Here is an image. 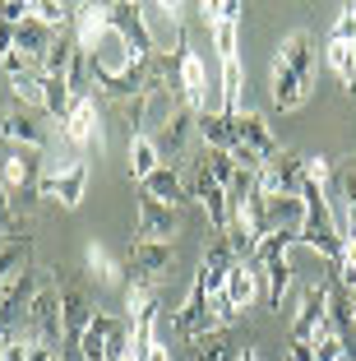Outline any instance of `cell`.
Returning a JSON list of instances; mask_svg holds the SVG:
<instances>
[{
  "label": "cell",
  "instance_id": "26",
  "mask_svg": "<svg viewBox=\"0 0 356 361\" xmlns=\"http://www.w3.org/2000/svg\"><path fill=\"white\" fill-rule=\"evenodd\" d=\"M162 167V153H157V139L148 135H130V180H139V185H144L148 176H153V171Z\"/></svg>",
  "mask_w": 356,
  "mask_h": 361
},
{
  "label": "cell",
  "instance_id": "21",
  "mask_svg": "<svg viewBox=\"0 0 356 361\" xmlns=\"http://www.w3.org/2000/svg\"><path fill=\"white\" fill-rule=\"evenodd\" d=\"M56 37H61V32L47 28L42 19H32V10H28V19H23L19 28H14V51H19L23 61L32 65V70H42V56L56 47Z\"/></svg>",
  "mask_w": 356,
  "mask_h": 361
},
{
  "label": "cell",
  "instance_id": "17",
  "mask_svg": "<svg viewBox=\"0 0 356 361\" xmlns=\"http://www.w3.org/2000/svg\"><path fill=\"white\" fill-rule=\"evenodd\" d=\"M324 319H329V278H319L314 287H305L301 310H296V319H292V338L296 343H310L314 334H319Z\"/></svg>",
  "mask_w": 356,
  "mask_h": 361
},
{
  "label": "cell",
  "instance_id": "8",
  "mask_svg": "<svg viewBox=\"0 0 356 361\" xmlns=\"http://www.w3.org/2000/svg\"><path fill=\"white\" fill-rule=\"evenodd\" d=\"M301 180H305V158L301 153H292V149H283L278 158H269L259 167V200L269 204V200H296L301 195Z\"/></svg>",
  "mask_w": 356,
  "mask_h": 361
},
{
  "label": "cell",
  "instance_id": "23",
  "mask_svg": "<svg viewBox=\"0 0 356 361\" xmlns=\"http://www.w3.org/2000/svg\"><path fill=\"white\" fill-rule=\"evenodd\" d=\"M222 297H227V306L236 310V315H245V310L254 306V297H259V269H254L250 259H236V264H231V274H227Z\"/></svg>",
  "mask_w": 356,
  "mask_h": 361
},
{
  "label": "cell",
  "instance_id": "4",
  "mask_svg": "<svg viewBox=\"0 0 356 361\" xmlns=\"http://www.w3.org/2000/svg\"><path fill=\"white\" fill-rule=\"evenodd\" d=\"M19 338H32V343H47V348H56V352H65V329H61V287L47 278L42 283V292L32 297V306H28V315H23V324L19 329Z\"/></svg>",
  "mask_w": 356,
  "mask_h": 361
},
{
  "label": "cell",
  "instance_id": "38",
  "mask_svg": "<svg viewBox=\"0 0 356 361\" xmlns=\"http://www.w3.org/2000/svg\"><path fill=\"white\" fill-rule=\"evenodd\" d=\"M0 361H23V338L19 334H0Z\"/></svg>",
  "mask_w": 356,
  "mask_h": 361
},
{
  "label": "cell",
  "instance_id": "36",
  "mask_svg": "<svg viewBox=\"0 0 356 361\" xmlns=\"http://www.w3.org/2000/svg\"><path fill=\"white\" fill-rule=\"evenodd\" d=\"M28 10L32 5H23V0H0V23H14V28H19V23L28 19Z\"/></svg>",
  "mask_w": 356,
  "mask_h": 361
},
{
  "label": "cell",
  "instance_id": "41",
  "mask_svg": "<svg viewBox=\"0 0 356 361\" xmlns=\"http://www.w3.org/2000/svg\"><path fill=\"white\" fill-rule=\"evenodd\" d=\"M111 361H139V357H135V352H130V348H121V352H116Z\"/></svg>",
  "mask_w": 356,
  "mask_h": 361
},
{
  "label": "cell",
  "instance_id": "25",
  "mask_svg": "<svg viewBox=\"0 0 356 361\" xmlns=\"http://www.w3.org/2000/svg\"><path fill=\"white\" fill-rule=\"evenodd\" d=\"M144 195H148V200H157V204H167V209L190 204V185H185V176H180L176 167H157L153 176L144 180Z\"/></svg>",
  "mask_w": 356,
  "mask_h": 361
},
{
  "label": "cell",
  "instance_id": "3",
  "mask_svg": "<svg viewBox=\"0 0 356 361\" xmlns=\"http://www.w3.org/2000/svg\"><path fill=\"white\" fill-rule=\"evenodd\" d=\"M88 190V162L84 158H65V162H47L42 180H37V200L47 204H61L65 213H74L84 204Z\"/></svg>",
  "mask_w": 356,
  "mask_h": 361
},
{
  "label": "cell",
  "instance_id": "10",
  "mask_svg": "<svg viewBox=\"0 0 356 361\" xmlns=\"http://www.w3.org/2000/svg\"><path fill=\"white\" fill-rule=\"evenodd\" d=\"M171 329H176V338H180V343H195V338H204V334L222 329L218 315H213V306H209V292H204V278H200V274L190 278V292H185V301L176 306V319H171Z\"/></svg>",
  "mask_w": 356,
  "mask_h": 361
},
{
  "label": "cell",
  "instance_id": "33",
  "mask_svg": "<svg viewBox=\"0 0 356 361\" xmlns=\"http://www.w3.org/2000/svg\"><path fill=\"white\" fill-rule=\"evenodd\" d=\"M329 278H333L343 292H356V236H343V255L329 269Z\"/></svg>",
  "mask_w": 356,
  "mask_h": 361
},
{
  "label": "cell",
  "instance_id": "45",
  "mask_svg": "<svg viewBox=\"0 0 356 361\" xmlns=\"http://www.w3.org/2000/svg\"><path fill=\"white\" fill-rule=\"evenodd\" d=\"M0 84H5V75H0Z\"/></svg>",
  "mask_w": 356,
  "mask_h": 361
},
{
  "label": "cell",
  "instance_id": "12",
  "mask_svg": "<svg viewBox=\"0 0 356 361\" xmlns=\"http://www.w3.org/2000/svg\"><path fill=\"white\" fill-rule=\"evenodd\" d=\"M111 10V32L125 42V51L135 56L139 65L153 61V37H148V23H144V5H135V0H121V5H106Z\"/></svg>",
  "mask_w": 356,
  "mask_h": 361
},
{
  "label": "cell",
  "instance_id": "6",
  "mask_svg": "<svg viewBox=\"0 0 356 361\" xmlns=\"http://www.w3.org/2000/svg\"><path fill=\"white\" fill-rule=\"evenodd\" d=\"M56 130H61V139H65V144H74V149H93L97 158L106 153L102 106H97V97H93V93H88V97H74L70 111H65V121H61Z\"/></svg>",
  "mask_w": 356,
  "mask_h": 361
},
{
  "label": "cell",
  "instance_id": "16",
  "mask_svg": "<svg viewBox=\"0 0 356 361\" xmlns=\"http://www.w3.org/2000/svg\"><path fill=\"white\" fill-rule=\"evenodd\" d=\"M111 37V10L106 5H74V47L97 56V47Z\"/></svg>",
  "mask_w": 356,
  "mask_h": 361
},
{
  "label": "cell",
  "instance_id": "22",
  "mask_svg": "<svg viewBox=\"0 0 356 361\" xmlns=\"http://www.w3.org/2000/svg\"><path fill=\"white\" fill-rule=\"evenodd\" d=\"M200 144L204 149H218V153H245L241 149V135H236V116H222V111H200Z\"/></svg>",
  "mask_w": 356,
  "mask_h": 361
},
{
  "label": "cell",
  "instance_id": "40",
  "mask_svg": "<svg viewBox=\"0 0 356 361\" xmlns=\"http://www.w3.org/2000/svg\"><path fill=\"white\" fill-rule=\"evenodd\" d=\"M236 361H259V352H254V348H250V343H245V348H241V352H236Z\"/></svg>",
  "mask_w": 356,
  "mask_h": 361
},
{
  "label": "cell",
  "instance_id": "5",
  "mask_svg": "<svg viewBox=\"0 0 356 361\" xmlns=\"http://www.w3.org/2000/svg\"><path fill=\"white\" fill-rule=\"evenodd\" d=\"M157 153H162V167H176V162L195 158V139H200V111L185 102H176L157 126Z\"/></svg>",
  "mask_w": 356,
  "mask_h": 361
},
{
  "label": "cell",
  "instance_id": "43",
  "mask_svg": "<svg viewBox=\"0 0 356 361\" xmlns=\"http://www.w3.org/2000/svg\"><path fill=\"white\" fill-rule=\"evenodd\" d=\"M0 162H5V139H0Z\"/></svg>",
  "mask_w": 356,
  "mask_h": 361
},
{
  "label": "cell",
  "instance_id": "32",
  "mask_svg": "<svg viewBox=\"0 0 356 361\" xmlns=\"http://www.w3.org/2000/svg\"><path fill=\"white\" fill-rule=\"evenodd\" d=\"M32 269V241H14V245H0V283H10L14 274Z\"/></svg>",
  "mask_w": 356,
  "mask_h": 361
},
{
  "label": "cell",
  "instance_id": "7",
  "mask_svg": "<svg viewBox=\"0 0 356 361\" xmlns=\"http://www.w3.org/2000/svg\"><path fill=\"white\" fill-rule=\"evenodd\" d=\"M61 135L56 121H47V111H28V106H14L0 116V139L14 144V149H32V153H47L51 139Z\"/></svg>",
  "mask_w": 356,
  "mask_h": 361
},
{
  "label": "cell",
  "instance_id": "14",
  "mask_svg": "<svg viewBox=\"0 0 356 361\" xmlns=\"http://www.w3.org/2000/svg\"><path fill=\"white\" fill-rule=\"evenodd\" d=\"M42 153L32 149H10L5 153V162H0V180H5V190H10V200H32L37 195V180H42Z\"/></svg>",
  "mask_w": 356,
  "mask_h": 361
},
{
  "label": "cell",
  "instance_id": "24",
  "mask_svg": "<svg viewBox=\"0 0 356 361\" xmlns=\"http://www.w3.org/2000/svg\"><path fill=\"white\" fill-rule=\"evenodd\" d=\"M121 329H125L121 319H111L106 310H97L93 324H88L84 338H79V357H84V361H111V343H116Z\"/></svg>",
  "mask_w": 356,
  "mask_h": 361
},
{
  "label": "cell",
  "instance_id": "1",
  "mask_svg": "<svg viewBox=\"0 0 356 361\" xmlns=\"http://www.w3.org/2000/svg\"><path fill=\"white\" fill-rule=\"evenodd\" d=\"M314 32L310 28H292L278 42L269 65V88H273V106L278 111H301L314 93Z\"/></svg>",
  "mask_w": 356,
  "mask_h": 361
},
{
  "label": "cell",
  "instance_id": "9",
  "mask_svg": "<svg viewBox=\"0 0 356 361\" xmlns=\"http://www.w3.org/2000/svg\"><path fill=\"white\" fill-rule=\"evenodd\" d=\"M185 185H190V200L204 204V213H209V223H213V236H227L231 200H227V190H222L218 180L209 176V167H204L200 158H190V167H185Z\"/></svg>",
  "mask_w": 356,
  "mask_h": 361
},
{
  "label": "cell",
  "instance_id": "20",
  "mask_svg": "<svg viewBox=\"0 0 356 361\" xmlns=\"http://www.w3.org/2000/svg\"><path fill=\"white\" fill-rule=\"evenodd\" d=\"M176 65H180V102L195 106V111H209V75H204L200 51L180 47V51H176Z\"/></svg>",
  "mask_w": 356,
  "mask_h": 361
},
{
  "label": "cell",
  "instance_id": "11",
  "mask_svg": "<svg viewBox=\"0 0 356 361\" xmlns=\"http://www.w3.org/2000/svg\"><path fill=\"white\" fill-rule=\"evenodd\" d=\"M185 14L190 5H171V0H153V5H144V23H148V37H153L157 51L176 56L185 42Z\"/></svg>",
  "mask_w": 356,
  "mask_h": 361
},
{
  "label": "cell",
  "instance_id": "37",
  "mask_svg": "<svg viewBox=\"0 0 356 361\" xmlns=\"http://www.w3.org/2000/svg\"><path fill=\"white\" fill-rule=\"evenodd\" d=\"M23 361H61V352H56V348H47V343L23 338Z\"/></svg>",
  "mask_w": 356,
  "mask_h": 361
},
{
  "label": "cell",
  "instance_id": "13",
  "mask_svg": "<svg viewBox=\"0 0 356 361\" xmlns=\"http://www.w3.org/2000/svg\"><path fill=\"white\" fill-rule=\"evenodd\" d=\"M93 292L84 283H65L61 287V329H65V352H79V338L93 324Z\"/></svg>",
  "mask_w": 356,
  "mask_h": 361
},
{
  "label": "cell",
  "instance_id": "29",
  "mask_svg": "<svg viewBox=\"0 0 356 361\" xmlns=\"http://www.w3.org/2000/svg\"><path fill=\"white\" fill-rule=\"evenodd\" d=\"M241 88H245V70L241 61H222V116H241Z\"/></svg>",
  "mask_w": 356,
  "mask_h": 361
},
{
  "label": "cell",
  "instance_id": "19",
  "mask_svg": "<svg viewBox=\"0 0 356 361\" xmlns=\"http://www.w3.org/2000/svg\"><path fill=\"white\" fill-rule=\"evenodd\" d=\"M176 232H180V213L144 195L139 213H135V236H144V241H171Z\"/></svg>",
  "mask_w": 356,
  "mask_h": 361
},
{
  "label": "cell",
  "instance_id": "39",
  "mask_svg": "<svg viewBox=\"0 0 356 361\" xmlns=\"http://www.w3.org/2000/svg\"><path fill=\"white\" fill-rule=\"evenodd\" d=\"M135 357H139V361H171V352H167V343L157 338V343H153V348H144V352H135Z\"/></svg>",
  "mask_w": 356,
  "mask_h": 361
},
{
  "label": "cell",
  "instance_id": "30",
  "mask_svg": "<svg viewBox=\"0 0 356 361\" xmlns=\"http://www.w3.org/2000/svg\"><path fill=\"white\" fill-rule=\"evenodd\" d=\"M125 310H130V319L157 315V292H153L148 278H130V283H125Z\"/></svg>",
  "mask_w": 356,
  "mask_h": 361
},
{
  "label": "cell",
  "instance_id": "46",
  "mask_svg": "<svg viewBox=\"0 0 356 361\" xmlns=\"http://www.w3.org/2000/svg\"><path fill=\"white\" fill-rule=\"evenodd\" d=\"M79 361H84V357H79Z\"/></svg>",
  "mask_w": 356,
  "mask_h": 361
},
{
  "label": "cell",
  "instance_id": "42",
  "mask_svg": "<svg viewBox=\"0 0 356 361\" xmlns=\"http://www.w3.org/2000/svg\"><path fill=\"white\" fill-rule=\"evenodd\" d=\"M61 361H79V352H61Z\"/></svg>",
  "mask_w": 356,
  "mask_h": 361
},
{
  "label": "cell",
  "instance_id": "35",
  "mask_svg": "<svg viewBox=\"0 0 356 361\" xmlns=\"http://www.w3.org/2000/svg\"><path fill=\"white\" fill-rule=\"evenodd\" d=\"M329 37H333V42L356 47V5H343V10H338V19H333V28H329Z\"/></svg>",
  "mask_w": 356,
  "mask_h": 361
},
{
  "label": "cell",
  "instance_id": "27",
  "mask_svg": "<svg viewBox=\"0 0 356 361\" xmlns=\"http://www.w3.org/2000/svg\"><path fill=\"white\" fill-rule=\"evenodd\" d=\"M84 269L97 287H121V264H116V255L106 245H97V241L84 245Z\"/></svg>",
  "mask_w": 356,
  "mask_h": 361
},
{
  "label": "cell",
  "instance_id": "18",
  "mask_svg": "<svg viewBox=\"0 0 356 361\" xmlns=\"http://www.w3.org/2000/svg\"><path fill=\"white\" fill-rule=\"evenodd\" d=\"M236 135H241V149L250 153L254 162H269V158H278V153H283V144H278V139H273V130H269V121L259 116V111H241V116H236Z\"/></svg>",
  "mask_w": 356,
  "mask_h": 361
},
{
  "label": "cell",
  "instance_id": "31",
  "mask_svg": "<svg viewBox=\"0 0 356 361\" xmlns=\"http://www.w3.org/2000/svg\"><path fill=\"white\" fill-rule=\"evenodd\" d=\"M190 352H195V361H236V348H231L227 329H213V334H204V338H195Z\"/></svg>",
  "mask_w": 356,
  "mask_h": 361
},
{
  "label": "cell",
  "instance_id": "44",
  "mask_svg": "<svg viewBox=\"0 0 356 361\" xmlns=\"http://www.w3.org/2000/svg\"><path fill=\"white\" fill-rule=\"evenodd\" d=\"M352 315H356V292H352Z\"/></svg>",
  "mask_w": 356,
  "mask_h": 361
},
{
  "label": "cell",
  "instance_id": "28",
  "mask_svg": "<svg viewBox=\"0 0 356 361\" xmlns=\"http://www.w3.org/2000/svg\"><path fill=\"white\" fill-rule=\"evenodd\" d=\"M324 61H329V70L338 75V84L356 93V47L333 42V37H329V42H324Z\"/></svg>",
  "mask_w": 356,
  "mask_h": 361
},
{
  "label": "cell",
  "instance_id": "34",
  "mask_svg": "<svg viewBox=\"0 0 356 361\" xmlns=\"http://www.w3.org/2000/svg\"><path fill=\"white\" fill-rule=\"evenodd\" d=\"M70 5H56V0H37L32 5V19H42L47 28H56V32H65V23H70Z\"/></svg>",
  "mask_w": 356,
  "mask_h": 361
},
{
  "label": "cell",
  "instance_id": "15",
  "mask_svg": "<svg viewBox=\"0 0 356 361\" xmlns=\"http://www.w3.org/2000/svg\"><path fill=\"white\" fill-rule=\"evenodd\" d=\"M171 264H176V245H171V241H144V236H130V274H135V278L157 283Z\"/></svg>",
  "mask_w": 356,
  "mask_h": 361
},
{
  "label": "cell",
  "instance_id": "2",
  "mask_svg": "<svg viewBox=\"0 0 356 361\" xmlns=\"http://www.w3.org/2000/svg\"><path fill=\"white\" fill-rule=\"evenodd\" d=\"M301 204H305V223H301V236H296V241L310 245L314 255L333 269L338 255H343V227H338L333 204H329V185H319V180H301Z\"/></svg>",
  "mask_w": 356,
  "mask_h": 361
}]
</instances>
